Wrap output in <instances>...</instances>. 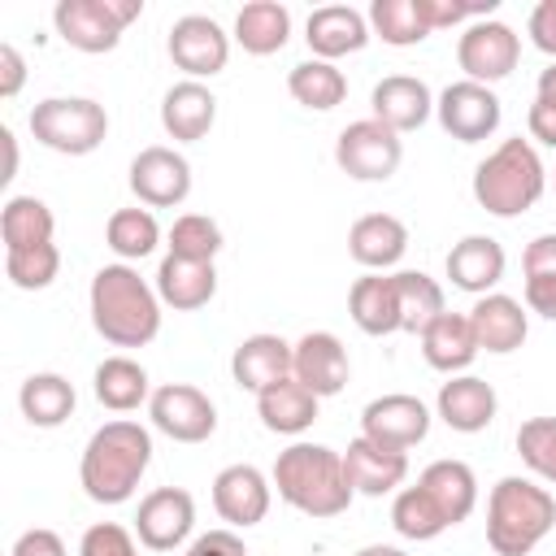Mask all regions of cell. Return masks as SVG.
Instances as JSON below:
<instances>
[{
	"instance_id": "1",
	"label": "cell",
	"mask_w": 556,
	"mask_h": 556,
	"mask_svg": "<svg viewBox=\"0 0 556 556\" xmlns=\"http://www.w3.org/2000/svg\"><path fill=\"white\" fill-rule=\"evenodd\" d=\"M91 326L113 348H148L161 334V295L135 265H100L87 291Z\"/></svg>"
},
{
	"instance_id": "2",
	"label": "cell",
	"mask_w": 556,
	"mask_h": 556,
	"mask_svg": "<svg viewBox=\"0 0 556 556\" xmlns=\"http://www.w3.org/2000/svg\"><path fill=\"white\" fill-rule=\"evenodd\" d=\"M152 465V434L139 421H104L78 460V482L96 504H126Z\"/></svg>"
},
{
	"instance_id": "3",
	"label": "cell",
	"mask_w": 556,
	"mask_h": 556,
	"mask_svg": "<svg viewBox=\"0 0 556 556\" xmlns=\"http://www.w3.org/2000/svg\"><path fill=\"white\" fill-rule=\"evenodd\" d=\"M278 500H287L295 513L304 517H339L352 504V482L343 473V452L326 447V443H291L287 452H278L274 460V478Z\"/></svg>"
},
{
	"instance_id": "4",
	"label": "cell",
	"mask_w": 556,
	"mask_h": 556,
	"mask_svg": "<svg viewBox=\"0 0 556 556\" xmlns=\"http://www.w3.org/2000/svg\"><path fill=\"white\" fill-rule=\"evenodd\" d=\"M556 526V500L530 478H500L486 495V543L495 556H530Z\"/></svg>"
},
{
	"instance_id": "5",
	"label": "cell",
	"mask_w": 556,
	"mask_h": 556,
	"mask_svg": "<svg viewBox=\"0 0 556 556\" xmlns=\"http://www.w3.org/2000/svg\"><path fill=\"white\" fill-rule=\"evenodd\" d=\"M547 191V169L534 152L530 139H504L486 161H478L473 169V200L491 213V217H521L526 208H534Z\"/></svg>"
},
{
	"instance_id": "6",
	"label": "cell",
	"mask_w": 556,
	"mask_h": 556,
	"mask_svg": "<svg viewBox=\"0 0 556 556\" xmlns=\"http://www.w3.org/2000/svg\"><path fill=\"white\" fill-rule=\"evenodd\" d=\"M30 135L61 156H87L109 135V113L91 96H48L30 109Z\"/></svg>"
},
{
	"instance_id": "7",
	"label": "cell",
	"mask_w": 556,
	"mask_h": 556,
	"mask_svg": "<svg viewBox=\"0 0 556 556\" xmlns=\"http://www.w3.org/2000/svg\"><path fill=\"white\" fill-rule=\"evenodd\" d=\"M139 13H143V0H56L52 26L70 48L100 56L122 43V30Z\"/></svg>"
},
{
	"instance_id": "8",
	"label": "cell",
	"mask_w": 556,
	"mask_h": 556,
	"mask_svg": "<svg viewBox=\"0 0 556 556\" xmlns=\"http://www.w3.org/2000/svg\"><path fill=\"white\" fill-rule=\"evenodd\" d=\"M334 161L348 178L356 182H387L400 161H404V143L391 126H382L378 117H361V122H348L334 139Z\"/></svg>"
},
{
	"instance_id": "9",
	"label": "cell",
	"mask_w": 556,
	"mask_h": 556,
	"mask_svg": "<svg viewBox=\"0 0 556 556\" xmlns=\"http://www.w3.org/2000/svg\"><path fill=\"white\" fill-rule=\"evenodd\" d=\"M521 61V35L508 26V22H495V17H482V22H469L465 35L456 39V65L465 70L469 83H500L517 70Z\"/></svg>"
},
{
	"instance_id": "10",
	"label": "cell",
	"mask_w": 556,
	"mask_h": 556,
	"mask_svg": "<svg viewBox=\"0 0 556 556\" xmlns=\"http://www.w3.org/2000/svg\"><path fill=\"white\" fill-rule=\"evenodd\" d=\"M434 113H439V126L456 143H482V139H491L500 130V117H504L500 96L491 87H482V83H469V78L447 83L439 91V100H434Z\"/></svg>"
},
{
	"instance_id": "11",
	"label": "cell",
	"mask_w": 556,
	"mask_h": 556,
	"mask_svg": "<svg viewBox=\"0 0 556 556\" xmlns=\"http://www.w3.org/2000/svg\"><path fill=\"white\" fill-rule=\"evenodd\" d=\"M148 417L174 443H204L217 430L213 400L200 387H191V382H165V387H156L152 400H148Z\"/></svg>"
},
{
	"instance_id": "12",
	"label": "cell",
	"mask_w": 556,
	"mask_h": 556,
	"mask_svg": "<svg viewBox=\"0 0 556 556\" xmlns=\"http://www.w3.org/2000/svg\"><path fill=\"white\" fill-rule=\"evenodd\" d=\"M165 48H169V61H174L187 78H195V83L222 74L226 61H230V35H226L213 17H204V13L178 17V22L169 26Z\"/></svg>"
},
{
	"instance_id": "13",
	"label": "cell",
	"mask_w": 556,
	"mask_h": 556,
	"mask_svg": "<svg viewBox=\"0 0 556 556\" xmlns=\"http://www.w3.org/2000/svg\"><path fill=\"white\" fill-rule=\"evenodd\" d=\"M195 530V500L182 486H156L139 500L135 534L148 552H174Z\"/></svg>"
},
{
	"instance_id": "14",
	"label": "cell",
	"mask_w": 556,
	"mask_h": 556,
	"mask_svg": "<svg viewBox=\"0 0 556 556\" xmlns=\"http://www.w3.org/2000/svg\"><path fill=\"white\" fill-rule=\"evenodd\" d=\"M130 191L148 208H174L191 195V165L182 152L152 143L130 161Z\"/></svg>"
},
{
	"instance_id": "15",
	"label": "cell",
	"mask_w": 556,
	"mask_h": 556,
	"mask_svg": "<svg viewBox=\"0 0 556 556\" xmlns=\"http://www.w3.org/2000/svg\"><path fill=\"white\" fill-rule=\"evenodd\" d=\"M361 434L374 439V443H387V447L408 452V447H417L430 434V408L417 395H408V391L378 395L361 413Z\"/></svg>"
},
{
	"instance_id": "16",
	"label": "cell",
	"mask_w": 556,
	"mask_h": 556,
	"mask_svg": "<svg viewBox=\"0 0 556 556\" xmlns=\"http://www.w3.org/2000/svg\"><path fill=\"white\" fill-rule=\"evenodd\" d=\"M348 374H352V365H348V348L339 343V334L308 330L291 343V378L304 382L317 400L339 395L348 387Z\"/></svg>"
},
{
	"instance_id": "17",
	"label": "cell",
	"mask_w": 556,
	"mask_h": 556,
	"mask_svg": "<svg viewBox=\"0 0 556 556\" xmlns=\"http://www.w3.org/2000/svg\"><path fill=\"white\" fill-rule=\"evenodd\" d=\"M269 500H274V482L256 465H226L213 478V508L230 530H248L265 521Z\"/></svg>"
},
{
	"instance_id": "18",
	"label": "cell",
	"mask_w": 556,
	"mask_h": 556,
	"mask_svg": "<svg viewBox=\"0 0 556 556\" xmlns=\"http://www.w3.org/2000/svg\"><path fill=\"white\" fill-rule=\"evenodd\" d=\"M495 408H500V395L486 378L478 374H452L443 387H439V400H434V413L447 430L456 434H478L495 421Z\"/></svg>"
},
{
	"instance_id": "19",
	"label": "cell",
	"mask_w": 556,
	"mask_h": 556,
	"mask_svg": "<svg viewBox=\"0 0 556 556\" xmlns=\"http://www.w3.org/2000/svg\"><path fill=\"white\" fill-rule=\"evenodd\" d=\"M469 326H473L478 352H491V356L517 352L526 343V334H530V317H526L521 300H513L504 291L478 295L473 308H469Z\"/></svg>"
},
{
	"instance_id": "20",
	"label": "cell",
	"mask_w": 556,
	"mask_h": 556,
	"mask_svg": "<svg viewBox=\"0 0 556 556\" xmlns=\"http://www.w3.org/2000/svg\"><path fill=\"white\" fill-rule=\"evenodd\" d=\"M343 473L356 495H391L408 478V452L356 434L343 452Z\"/></svg>"
},
{
	"instance_id": "21",
	"label": "cell",
	"mask_w": 556,
	"mask_h": 556,
	"mask_svg": "<svg viewBox=\"0 0 556 556\" xmlns=\"http://www.w3.org/2000/svg\"><path fill=\"white\" fill-rule=\"evenodd\" d=\"M369 17L356 13L352 4H321L308 13V26H304V39L313 48L317 61H339L348 52H361L369 43Z\"/></svg>"
},
{
	"instance_id": "22",
	"label": "cell",
	"mask_w": 556,
	"mask_h": 556,
	"mask_svg": "<svg viewBox=\"0 0 556 556\" xmlns=\"http://www.w3.org/2000/svg\"><path fill=\"white\" fill-rule=\"evenodd\" d=\"M369 109H374V117H378L382 126H391L395 135H404V130L426 126V117L434 113V96H430V87H426L421 78H413V74H387V78L369 91Z\"/></svg>"
},
{
	"instance_id": "23",
	"label": "cell",
	"mask_w": 556,
	"mask_h": 556,
	"mask_svg": "<svg viewBox=\"0 0 556 556\" xmlns=\"http://www.w3.org/2000/svg\"><path fill=\"white\" fill-rule=\"evenodd\" d=\"M504 269H508V256H504L500 239H491V235H465L447 252V278H452V287H460L469 295H491L500 287Z\"/></svg>"
},
{
	"instance_id": "24",
	"label": "cell",
	"mask_w": 556,
	"mask_h": 556,
	"mask_svg": "<svg viewBox=\"0 0 556 556\" xmlns=\"http://www.w3.org/2000/svg\"><path fill=\"white\" fill-rule=\"evenodd\" d=\"M230 378L252 395L269 391L274 382L291 378V343L282 334H248L230 356Z\"/></svg>"
},
{
	"instance_id": "25",
	"label": "cell",
	"mask_w": 556,
	"mask_h": 556,
	"mask_svg": "<svg viewBox=\"0 0 556 556\" xmlns=\"http://www.w3.org/2000/svg\"><path fill=\"white\" fill-rule=\"evenodd\" d=\"M213 122H217V96L204 83L182 78V83H174L165 91V100H161V126H165L169 139L195 143V139H204L213 130Z\"/></svg>"
},
{
	"instance_id": "26",
	"label": "cell",
	"mask_w": 556,
	"mask_h": 556,
	"mask_svg": "<svg viewBox=\"0 0 556 556\" xmlns=\"http://www.w3.org/2000/svg\"><path fill=\"white\" fill-rule=\"evenodd\" d=\"M348 252L365 269H391L408 252V226L395 213H365L348 230Z\"/></svg>"
},
{
	"instance_id": "27",
	"label": "cell",
	"mask_w": 556,
	"mask_h": 556,
	"mask_svg": "<svg viewBox=\"0 0 556 556\" xmlns=\"http://www.w3.org/2000/svg\"><path fill=\"white\" fill-rule=\"evenodd\" d=\"M421 356L430 369L439 374H465L478 356V339H473V326H469V313H439L421 334Z\"/></svg>"
},
{
	"instance_id": "28",
	"label": "cell",
	"mask_w": 556,
	"mask_h": 556,
	"mask_svg": "<svg viewBox=\"0 0 556 556\" xmlns=\"http://www.w3.org/2000/svg\"><path fill=\"white\" fill-rule=\"evenodd\" d=\"M156 295H161V304H169L178 313H195L217 295V265L182 261V256L165 252V261L156 269Z\"/></svg>"
},
{
	"instance_id": "29",
	"label": "cell",
	"mask_w": 556,
	"mask_h": 556,
	"mask_svg": "<svg viewBox=\"0 0 556 556\" xmlns=\"http://www.w3.org/2000/svg\"><path fill=\"white\" fill-rule=\"evenodd\" d=\"M417 482L430 491V500L439 504L447 526H460L478 508V478L465 460H430Z\"/></svg>"
},
{
	"instance_id": "30",
	"label": "cell",
	"mask_w": 556,
	"mask_h": 556,
	"mask_svg": "<svg viewBox=\"0 0 556 556\" xmlns=\"http://www.w3.org/2000/svg\"><path fill=\"white\" fill-rule=\"evenodd\" d=\"M256 413H261V426L274 434H304L317 421V395L304 382L282 378L256 395Z\"/></svg>"
},
{
	"instance_id": "31",
	"label": "cell",
	"mask_w": 556,
	"mask_h": 556,
	"mask_svg": "<svg viewBox=\"0 0 556 556\" xmlns=\"http://www.w3.org/2000/svg\"><path fill=\"white\" fill-rule=\"evenodd\" d=\"M291 39V13L278 0H252L235 17V43L252 56H274Z\"/></svg>"
},
{
	"instance_id": "32",
	"label": "cell",
	"mask_w": 556,
	"mask_h": 556,
	"mask_svg": "<svg viewBox=\"0 0 556 556\" xmlns=\"http://www.w3.org/2000/svg\"><path fill=\"white\" fill-rule=\"evenodd\" d=\"M348 313H352V321H356L365 334H374V339L395 334V330H400V304H395V282H391V274H387V278H382V274L356 278L352 291H348Z\"/></svg>"
},
{
	"instance_id": "33",
	"label": "cell",
	"mask_w": 556,
	"mask_h": 556,
	"mask_svg": "<svg viewBox=\"0 0 556 556\" xmlns=\"http://www.w3.org/2000/svg\"><path fill=\"white\" fill-rule=\"evenodd\" d=\"M91 391L104 408L113 413H130L139 404L152 400V382H148V369L130 356H104L96 365V378H91Z\"/></svg>"
},
{
	"instance_id": "34",
	"label": "cell",
	"mask_w": 556,
	"mask_h": 556,
	"mask_svg": "<svg viewBox=\"0 0 556 556\" xmlns=\"http://www.w3.org/2000/svg\"><path fill=\"white\" fill-rule=\"evenodd\" d=\"M74 404H78L74 382L61 378V374H52V369H48V374H30V378L22 382V391H17L22 417H26L30 426H39V430H52V426L70 421Z\"/></svg>"
},
{
	"instance_id": "35",
	"label": "cell",
	"mask_w": 556,
	"mask_h": 556,
	"mask_svg": "<svg viewBox=\"0 0 556 556\" xmlns=\"http://www.w3.org/2000/svg\"><path fill=\"white\" fill-rule=\"evenodd\" d=\"M52 230H56V217H52V208H48L39 195H9V200H4V208H0V239H4V252H22V248L52 243Z\"/></svg>"
},
{
	"instance_id": "36",
	"label": "cell",
	"mask_w": 556,
	"mask_h": 556,
	"mask_svg": "<svg viewBox=\"0 0 556 556\" xmlns=\"http://www.w3.org/2000/svg\"><path fill=\"white\" fill-rule=\"evenodd\" d=\"M391 282H395V304H400V330L421 334L439 313H447L443 287H439L430 274H421V269H400V274H391Z\"/></svg>"
},
{
	"instance_id": "37",
	"label": "cell",
	"mask_w": 556,
	"mask_h": 556,
	"mask_svg": "<svg viewBox=\"0 0 556 556\" xmlns=\"http://www.w3.org/2000/svg\"><path fill=\"white\" fill-rule=\"evenodd\" d=\"M287 91H291L295 104L326 113V109L343 104V96H348V78H343V70H339L334 61H317V56H313V61L291 65V74H287Z\"/></svg>"
},
{
	"instance_id": "38",
	"label": "cell",
	"mask_w": 556,
	"mask_h": 556,
	"mask_svg": "<svg viewBox=\"0 0 556 556\" xmlns=\"http://www.w3.org/2000/svg\"><path fill=\"white\" fill-rule=\"evenodd\" d=\"M391 526H395L400 539H413V543H430L443 530H452L447 517L439 513V504L430 500V491L421 482L395 491V500H391Z\"/></svg>"
},
{
	"instance_id": "39",
	"label": "cell",
	"mask_w": 556,
	"mask_h": 556,
	"mask_svg": "<svg viewBox=\"0 0 556 556\" xmlns=\"http://www.w3.org/2000/svg\"><path fill=\"white\" fill-rule=\"evenodd\" d=\"M104 243L130 265V261H143L148 252H156L161 226H156L152 208H117L104 226Z\"/></svg>"
},
{
	"instance_id": "40",
	"label": "cell",
	"mask_w": 556,
	"mask_h": 556,
	"mask_svg": "<svg viewBox=\"0 0 556 556\" xmlns=\"http://www.w3.org/2000/svg\"><path fill=\"white\" fill-rule=\"evenodd\" d=\"M369 30L391 48H413L430 35L417 0H374L369 4Z\"/></svg>"
},
{
	"instance_id": "41",
	"label": "cell",
	"mask_w": 556,
	"mask_h": 556,
	"mask_svg": "<svg viewBox=\"0 0 556 556\" xmlns=\"http://www.w3.org/2000/svg\"><path fill=\"white\" fill-rule=\"evenodd\" d=\"M222 252V226L204 213H182L174 226H169V256H182V261H204L213 265Z\"/></svg>"
},
{
	"instance_id": "42",
	"label": "cell",
	"mask_w": 556,
	"mask_h": 556,
	"mask_svg": "<svg viewBox=\"0 0 556 556\" xmlns=\"http://www.w3.org/2000/svg\"><path fill=\"white\" fill-rule=\"evenodd\" d=\"M517 456L526 469L556 486V417H530L517 426Z\"/></svg>"
},
{
	"instance_id": "43",
	"label": "cell",
	"mask_w": 556,
	"mask_h": 556,
	"mask_svg": "<svg viewBox=\"0 0 556 556\" xmlns=\"http://www.w3.org/2000/svg\"><path fill=\"white\" fill-rule=\"evenodd\" d=\"M4 274H9V282H13L17 291H43V287H52V278L61 274V252H56V243L4 252Z\"/></svg>"
},
{
	"instance_id": "44",
	"label": "cell",
	"mask_w": 556,
	"mask_h": 556,
	"mask_svg": "<svg viewBox=\"0 0 556 556\" xmlns=\"http://www.w3.org/2000/svg\"><path fill=\"white\" fill-rule=\"evenodd\" d=\"M421 17L430 30H443V26H460V22H482L495 13V0H417Z\"/></svg>"
},
{
	"instance_id": "45",
	"label": "cell",
	"mask_w": 556,
	"mask_h": 556,
	"mask_svg": "<svg viewBox=\"0 0 556 556\" xmlns=\"http://www.w3.org/2000/svg\"><path fill=\"white\" fill-rule=\"evenodd\" d=\"M78 556H139V543L117 521H96L78 539Z\"/></svg>"
},
{
	"instance_id": "46",
	"label": "cell",
	"mask_w": 556,
	"mask_h": 556,
	"mask_svg": "<svg viewBox=\"0 0 556 556\" xmlns=\"http://www.w3.org/2000/svg\"><path fill=\"white\" fill-rule=\"evenodd\" d=\"M9 556H70V552H65V539L56 530L35 526V530H22L17 534V543H13Z\"/></svg>"
},
{
	"instance_id": "47",
	"label": "cell",
	"mask_w": 556,
	"mask_h": 556,
	"mask_svg": "<svg viewBox=\"0 0 556 556\" xmlns=\"http://www.w3.org/2000/svg\"><path fill=\"white\" fill-rule=\"evenodd\" d=\"M526 30H530V43H534L539 52L556 56V0H539V4L530 9Z\"/></svg>"
},
{
	"instance_id": "48",
	"label": "cell",
	"mask_w": 556,
	"mask_h": 556,
	"mask_svg": "<svg viewBox=\"0 0 556 556\" xmlns=\"http://www.w3.org/2000/svg\"><path fill=\"white\" fill-rule=\"evenodd\" d=\"M526 308L556 321V274H526Z\"/></svg>"
},
{
	"instance_id": "49",
	"label": "cell",
	"mask_w": 556,
	"mask_h": 556,
	"mask_svg": "<svg viewBox=\"0 0 556 556\" xmlns=\"http://www.w3.org/2000/svg\"><path fill=\"white\" fill-rule=\"evenodd\" d=\"M182 556H248V547L235 530H208V534L191 539V547Z\"/></svg>"
},
{
	"instance_id": "50",
	"label": "cell",
	"mask_w": 556,
	"mask_h": 556,
	"mask_svg": "<svg viewBox=\"0 0 556 556\" xmlns=\"http://www.w3.org/2000/svg\"><path fill=\"white\" fill-rule=\"evenodd\" d=\"M526 126H530V139H539L543 148H556V100L534 96V104L526 113Z\"/></svg>"
},
{
	"instance_id": "51",
	"label": "cell",
	"mask_w": 556,
	"mask_h": 556,
	"mask_svg": "<svg viewBox=\"0 0 556 556\" xmlns=\"http://www.w3.org/2000/svg\"><path fill=\"white\" fill-rule=\"evenodd\" d=\"M526 274H556V235H534L521 252Z\"/></svg>"
},
{
	"instance_id": "52",
	"label": "cell",
	"mask_w": 556,
	"mask_h": 556,
	"mask_svg": "<svg viewBox=\"0 0 556 556\" xmlns=\"http://www.w3.org/2000/svg\"><path fill=\"white\" fill-rule=\"evenodd\" d=\"M22 83H26V61H22V52H17L13 43H0V96L13 100V96L22 91Z\"/></svg>"
},
{
	"instance_id": "53",
	"label": "cell",
	"mask_w": 556,
	"mask_h": 556,
	"mask_svg": "<svg viewBox=\"0 0 556 556\" xmlns=\"http://www.w3.org/2000/svg\"><path fill=\"white\" fill-rule=\"evenodd\" d=\"M0 143H4V174H0V182H9V178L17 174V139H13L9 126L0 130Z\"/></svg>"
},
{
	"instance_id": "54",
	"label": "cell",
	"mask_w": 556,
	"mask_h": 556,
	"mask_svg": "<svg viewBox=\"0 0 556 556\" xmlns=\"http://www.w3.org/2000/svg\"><path fill=\"white\" fill-rule=\"evenodd\" d=\"M534 96H543V100H556V61H552V65L539 74V91H534Z\"/></svg>"
},
{
	"instance_id": "55",
	"label": "cell",
	"mask_w": 556,
	"mask_h": 556,
	"mask_svg": "<svg viewBox=\"0 0 556 556\" xmlns=\"http://www.w3.org/2000/svg\"><path fill=\"white\" fill-rule=\"evenodd\" d=\"M356 556H408L404 547H391V543H369V547H361Z\"/></svg>"
},
{
	"instance_id": "56",
	"label": "cell",
	"mask_w": 556,
	"mask_h": 556,
	"mask_svg": "<svg viewBox=\"0 0 556 556\" xmlns=\"http://www.w3.org/2000/svg\"><path fill=\"white\" fill-rule=\"evenodd\" d=\"M552 187H556V174H552Z\"/></svg>"
}]
</instances>
